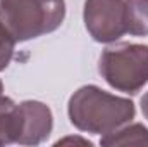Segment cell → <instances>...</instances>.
Returning a JSON list of instances; mask_svg holds the SVG:
<instances>
[{
  "instance_id": "cell-1",
  "label": "cell",
  "mask_w": 148,
  "mask_h": 147,
  "mask_svg": "<svg viewBox=\"0 0 148 147\" xmlns=\"http://www.w3.org/2000/svg\"><path fill=\"white\" fill-rule=\"evenodd\" d=\"M67 114L74 126L93 135H105L134 119V104L97 85H84L71 95Z\"/></svg>"
},
{
  "instance_id": "cell-7",
  "label": "cell",
  "mask_w": 148,
  "mask_h": 147,
  "mask_svg": "<svg viewBox=\"0 0 148 147\" xmlns=\"http://www.w3.org/2000/svg\"><path fill=\"white\" fill-rule=\"evenodd\" d=\"M126 33L131 37H148V0H124Z\"/></svg>"
},
{
  "instance_id": "cell-9",
  "label": "cell",
  "mask_w": 148,
  "mask_h": 147,
  "mask_svg": "<svg viewBox=\"0 0 148 147\" xmlns=\"http://www.w3.org/2000/svg\"><path fill=\"white\" fill-rule=\"evenodd\" d=\"M67 142H81V144H88V146H91L90 140H86V139H77V137H67V139H62V140L57 142V146H59V144H67Z\"/></svg>"
},
{
  "instance_id": "cell-4",
  "label": "cell",
  "mask_w": 148,
  "mask_h": 147,
  "mask_svg": "<svg viewBox=\"0 0 148 147\" xmlns=\"http://www.w3.org/2000/svg\"><path fill=\"white\" fill-rule=\"evenodd\" d=\"M124 0H84L83 19L90 37L98 43H112L126 35Z\"/></svg>"
},
{
  "instance_id": "cell-10",
  "label": "cell",
  "mask_w": 148,
  "mask_h": 147,
  "mask_svg": "<svg viewBox=\"0 0 148 147\" xmlns=\"http://www.w3.org/2000/svg\"><path fill=\"white\" fill-rule=\"evenodd\" d=\"M141 111H143V116L148 119V92L141 97Z\"/></svg>"
},
{
  "instance_id": "cell-3",
  "label": "cell",
  "mask_w": 148,
  "mask_h": 147,
  "mask_svg": "<svg viewBox=\"0 0 148 147\" xmlns=\"http://www.w3.org/2000/svg\"><path fill=\"white\" fill-rule=\"evenodd\" d=\"M98 73L112 88L136 95L148 83V45L117 43L107 47L100 55Z\"/></svg>"
},
{
  "instance_id": "cell-8",
  "label": "cell",
  "mask_w": 148,
  "mask_h": 147,
  "mask_svg": "<svg viewBox=\"0 0 148 147\" xmlns=\"http://www.w3.org/2000/svg\"><path fill=\"white\" fill-rule=\"evenodd\" d=\"M14 47H16V40L0 21V71H3L10 64L14 57Z\"/></svg>"
},
{
  "instance_id": "cell-6",
  "label": "cell",
  "mask_w": 148,
  "mask_h": 147,
  "mask_svg": "<svg viewBox=\"0 0 148 147\" xmlns=\"http://www.w3.org/2000/svg\"><path fill=\"white\" fill-rule=\"evenodd\" d=\"M148 144V128L141 123H126L110 133L102 135L100 146H141Z\"/></svg>"
},
{
  "instance_id": "cell-11",
  "label": "cell",
  "mask_w": 148,
  "mask_h": 147,
  "mask_svg": "<svg viewBox=\"0 0 148 147\" xmlns=\"http://www.w3.org/2000/svg\"><path fill=\"white\" fill-rule=\"evenodd\" d=\"M2 95H3V83L0 81V97H2Z\"/></svg>"
},
{
  "instance_id": "cell-5",
  "label": "cell",
  "mask_w": 148,
  "mask_h": 147,
  "mask_svg": "<svg viewBox=\"0 0 148 147\" xmlns=\"http://www.w3.org/2000/svg\"><path fill=\"white\" fill-rule=\"evenodd\" d=\"M19 114V146H38L45 142L53 128V114L40 101H23L17 104Z\"/></svg>"
},
{
  "instance_id": "cell-2",
  "label": "cell",
  "mask_w": 148,
  "mask_h": 147,
  "mask_svg": "<svg viewBox=\"0 0 148 147\" xmlns=\"http://www.w3.org/2000/svg\"><path fill=\"white\" fill-rule=\"evenodd\" d=\"M64 0H0V21L16 42H28L60 28Z\"/></svg>"
}]
</instances>
